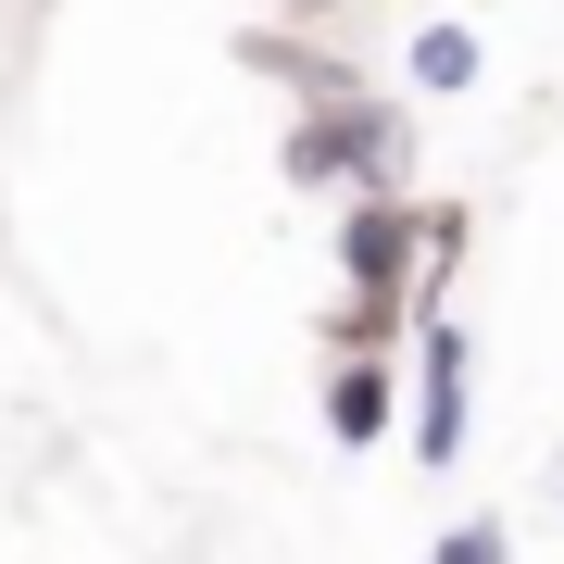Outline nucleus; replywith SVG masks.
Instances as JSON below:
<instances>
[{"mask_svg":"<svg viewBox=\"0 0 564 564\" xmlns=\"http://www.w3.org/2000/svg\"><path fill=\"white\" fill-rule=\"evenodd\" d=\"M276 176L289 188H414V113L389 88H351V101H302L276 139Z\"/></svg>","mask_w":564,"mask_h":564,"instance_id":"f257e3e1","label":"nucleus"},{"mask_svg":"<svg viewBox=\"0 0 564 564\" xmlns=\"http://www.w3.org/2000/svg\"><path fill=\"white\" fill-rule=\"evenodd\" d=\"M464 426H477V339L440 314H414V464H464Z\"/></svg>","mask_w":564,"mask_h":564,"instance_id":"f03ea898","label":"nucleus"},{"mask_svg":"<svg viewBox=\"0 0 564 564\" xmlns=\"http://www.w3.org/2000/svg\"><path fill=\"white\" fill-rule=\"evenodd\" d=\"M389 414H402V351H339L326 364V440L339 452H377Z\"/></svg>","mask_w":564,"mask_h":564,"instance_id":"7ed1b4c3","label":"nucleus"},{"mask_svg":"<svg viewBox=\"0 0 564 564\" xmlns=\"http://www.w3.org/2000/svg\"><path fill=\"white\" fill-rule=\"evenodd\" d=\"M402 76L426 88V101H464V88L489 76V51H477V25H452V13H426L414 39H402Z\"/></svg>","mask_w":564,"mask_h":564,"instance_id":"20e7f679","label":"nucleus"},{"mask_svg":"<svg viewBox=\"0 0 564 564\" xmlns=\"http://www.w3.org/2000/svg\"><path fill=\"white\" fill-rule=\"evenodd\" d=\"M426 564H514V527H502V514H464V527H440Z\"/></svg>","mask_w":564,"mask_h":564,"instance_id":"39448f33","label":"nucleus"},{"mask_svg":"<svg viewBox=\"0 0 564 564\" xmlns=\"http://www.w3.org/2000/svg\"><path fill=\"white\" fill-rule=\"evenodd\" d=\"M276 13H289V25H339L351 0H276Z\"/></svg>","mask_w":564,"mask_h":564,"instance_id":"423d86ee","label":"nucleus"},{"mask_svg":"<svg viewBox=\"0 0 564 564\" xmlns=\"http://www.w3.org/2000/svg\"><path fill=\"white\" fill-rule=\"evenodd\" d=\"M552 502H564V489H552Z\"/></svg>","mask_w":564,"mask_h":564,"instance_id":"0eeeda50","label":"nucleus"}]
</instances>
